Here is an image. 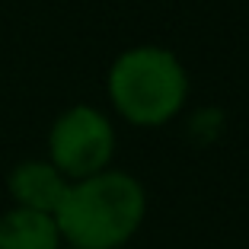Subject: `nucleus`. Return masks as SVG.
Here are the masks:
<instances>
[{
  "label": "nucleus",
  "mask_w": 249,
  "mask_h": 249,
  "mask_svg": "<svg viewBox=\"0 0 249 249\" xmlns=\"http://www.w3.org/2000/svg\"><path fill=\"white\" fill-rule=\"evenodd\" d=\"M67 189L71 185L64 182V176L54 166H48V163H22L10 176V192L19 201V208H29V211H38V214H52V217L61 208Z\"/></svg>",
  "instance_id": "nucleus-4"
},
{
  "label": "nucleus",
  "mask_w": 249,
  "mask_h": 249,
  "mask_svg": "<svg viewBox=\"0 0 249 249\" xmlns=\"http://www.w3.org/2000/svg\"><path fill=\"white\" fill-rule=\"evenodd\" d=\"M115 134L96 109L77 106L61 115L52 128V160L58 173L77 179H89L109 163Z\"/></svg>",
  "instance_id": "nucleus-3"
},
{
  "label": "nucleus",
  "mask_w": 249,
  "mask_h": 249,
  "mask_svg": "<svg viewBox=\"0 0 249 249\" xmlns=\"http://www.w3.org/2000/svg\"><path fill=\"white\" fill-rule=\"evenodd\" d=\"M58 236L52 214L16 208L0 217V249H58Z\"/></svg>",
  "instance_id": "nucleus-5"
},
{
  "label": "nucleus",
  "mask_w": 249,
  "mask_h": 249,
  "mask_svg": "<svg viewBox=\"0 0 249 249\" xmlns=\"http://www.w3.org/2000/svg\"><path fill=\"white\" fill-rule=\"evenodd\" d=\"M109 93L124 118L138 124H160L182 106L185 71L163 48H134L115 61Z\"/></svg>",
  "instance_id": "nucleus-2"
},
{
  "label": "nucleus",
  "mask_w": 249,
  "mask_h": 249,
  "mask_svg": "<svg viewBox=\"0 0 249 249\" xmlns=\"http://www.w3.org/2000/svg\"><path fill=\"white\" fill-rule=\"evenodd\" d=\"M144 217V192L124 173H96L71 185L54 211L58 233L77 249H115L138 230Z\"/></svg>",
  "instance_id": "nucleus-1"
}]
</instances>
